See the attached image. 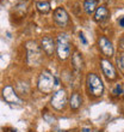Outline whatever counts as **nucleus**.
Wrapping results in <instances>:
<instances>
[{
  "instance_id": "16",
  "label": "nucleus",
  "mask_w": 124,
  "mask_h": 132,
  "mask_svg": "<svg viewBox=\"0 0 124 132\" xmlns=\"http://www.w3.org/2000/svg\"><path fill=\"white\" fill-rule=\"evenodd\" d=\"M122 93H123V88H122L121 84H117L116 88H115V90H113V94L116 95V96H119Z\"/></svg>"
},
{
  "instance_id": "19",
  "label": "nucleus",
  "mask_w": 124,
  "mask_h": 132,
  "mask_svg": "<svg viewBox=\"0 0 124 132\" xmlns=\"http://www.w3.org/2000/svg\"><path fill=\"white\" fill-rule=\"evenodd\" d=\"M119 47L122 49H124V36H122V38L119 40Z\"/></svg>"
},
{
  "instance_id": "18",
  "label": "nucleus",
  "mask_w": 124,
  "mask_h": 132,
  "mask_svg": "<svg viewBox=\"0 0 124 132\" xmlns=\"http://www.w3.org/2000/svg\"><path fill=\"white\" fill-rule=\"evenodd\" d=\"M118 23H119V25H121L122 28H124V16H122V17L118 19Z\"/></svg>"
},
{
  "instance_id": "9",
  "label": "nucleus",
  "mask_w": 124,
  "mask_h": 132,
  "mask_svg": "<svg viewBox=\"0 0 124 132\" xmlns=\"http://www.w3.org/2000/svg\"><path fill=\"white\" fill-rule=\"evenodd\" d=\"M100 66H101V70H103L104 75H105V77H106L107 79H110V80L116 79V77H117V75H116V69H115V66L112 65L109 60L101 59L100 60Z\"/></svg>"
},
{
  "instance_id": "12",
  "label": "nucleus",
  "mask_w": 124,
  "mask_h": 132,
  "mask_svg": "<svg viewBox=\"0 0 124 132\" xmlns=\"http://www.w3.org/2000/svg\"><path fill=\"white\" fill-rule=\"evenodd\" d=\"M81 103H82V97H81V95L79 93H74L72 94L70 98H69V106L72 109L76 111V109H79L81 107Z\"/></svg>"
},
{
  "instance_id": "4",
  "label": "nucleus",
  "mask_w": 124,
  "mask_h": 132,
  "mask_svg": "<svg viewBox=\"0 0 124 132\" xmlns=\"http://www.w3.org/2000/svg\"><path fill=\"white\" fill-rule=\"evenodd\" d=\"M54 85H55V77L53 76L51 73H49L48 71H43L39 75L38 83H37V87L39 89V91L44 93V94H48V93L53 91Z\"/></svg>"
},
{
  "instance_id": "8",
  "label": "nucleus",
  "mask_w": 124,
  "mask_h": 132,
  "mask_svg": "<svg viewBox=\"0 0 124 132\" xmlns=\"http://www.w3.org/2000/svg\"><path fill=\"white\" fill-rule=\"evenodd\" d=\"M3 97L7 103L14 104V103H22L20 98L17 96V94L14 93V89L11 85H7L3 89Z\"/></svg>"
},
{
  "instance_id": "14",
  "label": "nucleus",
  "mask_w": 124,
  "mask_h": 132,
  "mask_svg": "<svg viewBox=\"0 0 124 132\" xmlns=\"http://www.w3.org/2000/svg\"><path fill=\"white\" fill-rule=\"evenodd\" d=\"M84 9L87 14H92L97 10V0H85L84 3Z\"/></svg>"
},
{
  "instance_id": "17",
  "label": "nucleus",
  "mask_w": 124,
  "mask_h": 132,
  "mask_svg": "<svg viewBox=\"0 0 124 132\" xmlns=\"http://www.w3.org/2000/svg\"><path fill=\"white\" fill-rule=\"evenodd\" d=\"M79 38H80V41L82 42V45H85V46L87 45V40H86V37H85V35H84L82 32H80L79 34Z\"/></svg>"
},
{
  "instance_id": "11",
  "label": "nucleus",
  "mask_w": 124,
  "mask_h": 132,
  "mask_svg": "<svg viewBox=\"0 0 124 132\" xmlns=\"http://www.w3.org/2000/svg\"><path fill=\"white\" fill-rule=\"evenodd\" d=\"M109 17V10L105 6L97 7L96 12H94V21L96 22H104L106 21Z\"/></svg>"
},
{
  "instance_id": "6",
  "label": "nucleus",
  "mask_w": 124,
  "mask_h": 132,
  "mask_svg": "<svg viewBox=\"0 0 124 132\" xmlns=\"http://www.w3.org/2000/svg\"><path fill=\"white\" fill-rule=\"evenodd\" d=\"M54 21H55L56 24L59 25V27H61V28H65L66 25L68 24L69 16L63 7H57V9L54 11Z\"/></svg>"
},
{
  "instance_id": "15",
  "label": "nucleus",
  "mask_w": 124,
  "mask_h": 132,
  "mask_svg": "<svg viewBox=\"0 0 124 132\" xmlns=\"http://www.w3.org/2000/svg\"><path fill=\"white\" fill-rule=\"evenodd\" d=\"M36 7H37V10L43 14H47L49 11H50V4H49L48 1H45V0L44 1H37Z\"/></svg>"
},
{
  "instance_id": "21",
  "label": "nucleus",
  "mask_w": 124,
  "mask_h": 132,
  "mask_svg": "<svg viewBox=\"0 0 124 132\" xmlns=\"http://www.w3.org/2000/svg\"><path fill=\"white\" fill-rule=\"evenodd\" d=\"M82 131H84V132H90V131H91V130H90V129H84V130H82Z\"/></svg>"
},
{
  "instance_id": "2",
  "label": "nucleus",
  "mask_w": 124,
  "mask_h": 132,
  "mask_svg": "<svg viewBox=\"0 0 124 132\" xmlns=\"http://www.w3.org/2000/svg\"><path fill=\"white\" fill-rule=\"evenodd\" d=\"M87 83V88H88V91L90 94L94 97H98V96H101L104 93V84L101 82L99 77L97 76L96 73H88L86 79Z\"/></svg>"
},
{
  "instance_id": "13",
  "label": "nucleus",
  "mask_w": 124,
  "mask_h": 132,
  "mask_svg": "<svg viewBox=\"0 0 124 132\" xmlns=\"http://www.w3.org/2000/svg\"><path fill=\"white\" fill-rule=\"evenodd\" d=\"M72 64H73V66H74V69H75L76 71L81 70L84 61H82V56H81V54H80L79 52H75L74 54H73V56H72Z\"/></svg>"
},
{
  "instance_id": "1",
  "label": "nucleus",
  "mask_w": 124,
  "mask_h": 132,
  "mask_svg": "<svg viewBox=\"0 0 124 132\" xmlns=\"http://www.w3.org/2000/svg\"><path fill=\"white\" fill-rule=\"evenodd\" d=\"M26 48V61L30 66H37L42 61V51L35 41H28L25 45Z\"/></svg>"
},
{
  "instance_id": "22",
  "label": "nucleus",
  "mask_w": 124,
  "mask_h": 132,
  "mask_svg": "<svg viewBox=\"0 0 124 132\" xmlns=\"http://www.w3.org/2000/svg\"><path fill=\"white\" fill-rule=\"evenodd\" d=\"M122 94H123V96H124V85H123V93H122Z\"/></svg>"
},
{
  "instance_id": "20",
  "label": "nucleus",
  "mask_w": 124,
  "mask_h": 132,
  "mask_svg": "<svg viewBox=\"0 0 124 132\" xmlns=\"http://www.w3.org/2000/svg\"><path fill=\"white\" fill-rule=\"evenodd\" d=\"M121 64H122V67L124 69V54L122 55V58H121Z\"/></svg>"
},
{
  "instance_id": "5",
  "label": "nucleus",
  "mask_w": 124,
  "mask_h": 132,
  "mask_svg": "<svg viewBox=\"0 0 124 132\" xmlns=\"http://www.w3.org/2000/svg\"><path fill=\"white\" fill-rule=\"evenodd\" d=\"M51 106L57 111H61L66 107V103H67V94H66L65 89H60L53 95L51 101H50Z\"/></svg>"
},
{
  "instance_id": "3",
  "label": "nucleus",
  "mask_w": 124,
  "mask_h": 132,
  "mask_svg": "<svg viewBox=\"0 0 124 132\" xmlns=\"http://www.w3.org/2000/svg\"><path fill=\"white\" fill-rule=\"evenodd\" d=\"M56 49H57V55L61 60H66L70 54V41H69L68 35L60 34L56 40Z\"/></svg>"
},
{
  "instance_id": "7",
  "label": "nucleus",
  "mask_w": 124,
  "mask_h": 132,
  "mask_svg": "<svg viewBox=\"0 0 124 132\" xmlns=\"http://www.w3.org/2000/svg\"><path fill=\"white\" fill-rule=\"evenodd\" d=\"M98 45H99V48L100 51H101V53H103L105 56H112L113 55V46H112V42L109 40L107 37H105V36H100L99 40H98Z\"/></svg>"
},
{
  "instance_id": "10",
  "label": "nucleus",
  "mask_w": 124,
  "mask_h": 132,
  "mask_svg": "<svg viewBox=\"0 0 124 132\" xmlns=\"http://www.w3.org/2000/svg\"><path fill=\"white\" fill-rule=\"evenodd\" d=\"M41 47L45 52V54L49 56L53 55V53L55 51V42L50 36H44L41 40Z\"/></svg>"
}]
</instances>
